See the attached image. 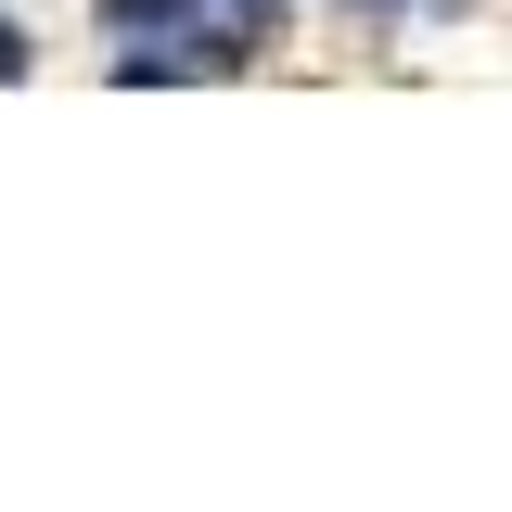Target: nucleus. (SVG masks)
<instances>
[{
    "instance_id": "obj_1",
    "label": "nucleus",
    "mask_w": 512,
    "mask_h": 512,
    "mask_svg": "<svg viewBox=\"0 0 512 512\" xmlns=\"http://www.w3.org/2000/svg\"><path fill=\"white\" fill-rule=\"evenodd\" d=\"M13 77H26V26L0 13V90H13Z\"/></svg>"
},
{
    "instance_id": "obj_2",
    "label": "nucleus",
    "mask_w": 512,
    "mask_h": 512,
    "mask_svg": "<svg viewBox=\"0 0 512 512\" xmlns=\"http://www.w3.org/2000/svg\"><path fill=\"white\" fill-rule=\"evenodd\" d=\"M244 13H269V0H218V26H244Z\"/></svg>"
},
{
    "instance_id": "obj_3",
    "label": "nucleus",
    "mask_w": 512,
    "mask_h": 512,
    "mask_svg": "<svg viewBox=\"0 0 512 512\" xmlns=\"http://www.w3.org/2000/svg\"><path fill=\"white\" fill-rule=\"evenodd\" d=\"M359 13H397V0H359Z\"/></svg>"
}]
</instances>
